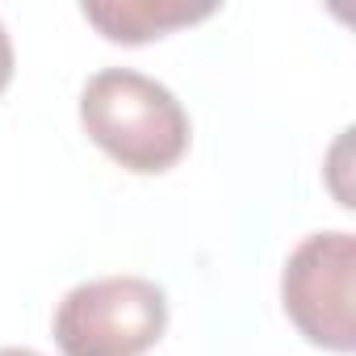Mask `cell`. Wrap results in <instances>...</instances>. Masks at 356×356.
<instances>
[{
    "instance_id": "obj_6",
    "label": "cell",
    "mask_w": 356,
    "mask_h": 356,
    "mask_svg": "<svg viewBox=\"0 0 356 356\" xmlns=\"http://www.w3.org/2000/svg\"><path fill=\"white\" fill-rule=\"evenodd\" d=\"M0 356H38V352H30V348H0Z\"/></svg>"
},
{
    "instance_id": "obj_1",
    "label": "cell",
    "mask_w": 356,
    "mask_h": 356,
    "mask_svg": "<svg viewBox=\"0 0 356 356\" xmlns=\"http://www.w3.org/2000/svg\"><path fill=\"white\" fill-rule=\"evenodd\" d=\"M80 122L113 163L138 176L168 172L189 151V113L181 101L130 67H105L84 84Z\"/></svg>"
},
{
    "instance_id": "obj_2",
    "label": "cell",
    "mask_w": 356,
    "mask_h": 356,
    "mask_svg": "<svg viewBox=\"0 0 356 356\" xmlns=\"http://www.w3.org/2000/svg\"><path fill=\"white\" fill-rule=\"evenodd\" d=\"M168 331V293L147 277H101L63 293L55 343L63 356H143Z\"/></svg>"
},
{
    "instance_id": "obj_3",
    "label": "cell",
    "mask_w": 356,
    "mask_h": 356,
    "mask_svg": "<svg viewBox=\"0 0 356 356\" xmlns=\"http://www.w3.org/2000/svg\"><path fill=\"white\" fill-rule=\"evenodd\" d=\"M356 239L323 231L302 239L281 273V302L289 323L327 352L356 348Z\"/></svg>"
},
{
    "instance_id": "obj_5",
    "label": "cell",
    "mask_w": 356,
    "mask_h": 356,
    "mask_svg": "<svg viewBox=\"0 0 356 356\" xmlns=\"http://www.w3.org/2000/svg\"><path fill=\"white\" fill-rule=\"evenodd\" d=\"M9 80H13V42H9V30L0 26V92L9 88Z\"/></svg>"
},
{
    "instance_id": "obj_4",
    "label": "cell",
    "mask_w": 356,
    "mask_h": 356,
    "mask_svg": "<svg viewBox=\"0 0 356 356\" xmlns=\"http://www.w3.org/2000/svg\"><path fill=\"white\" fill-rule=\"evenodd\" d=\"M218 5H189V0H88L80 9L84 22H92L109 42L138 47L151 38H163L181 26L206 22Z\"/></svg>"
}]
</instances>
